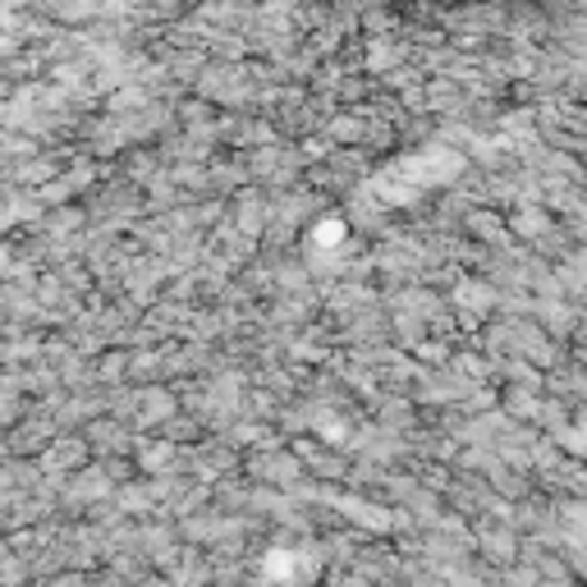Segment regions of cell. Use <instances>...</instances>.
Listing matches in <instances>:
<instances>
[{"instance_id":"277c9868","label":"cell","mask_w":587,"mask_h":587,"mask_svg":"<svg viewBox=\"0 0 587 587\" xmlns=\"http://www.w3.org/2000/svg\"><path fill=\"white\" fill-rule=\"evenodd\" d=\"M253 473H257L262 482H271V487H294V482L307 478V473H303V463H299L294 454H285V450H271V454L253 459Z\"/></svg>"},{"instance_id":"3957f363","label":"cell","mask_w":587,"mask_h":587,"mask_svg":"<svg viewBox=\"0 0 587 587\" xmlns=\"http://www.w3.org/2000/svg\"><path fill=\"white\" fill-rule=\"evenodd\" d=\"M115 496V478H106L101 468H88V473H78L69 487H65V505H78V510H84V505H97V500H110Z\"/></svg>"},{"instance_id":"7a4b0ae2","label":"cell","mask_w":587,"mask_h":587,"mask_svg":"<svg viewBox=\"0 0 587 587\" xmlns=\"http://www.w3.org/2000/svg\"><path fill=\"white\" fill-rule=\"evenodd\" d=\"M175 413H179V404H175V395L166 385H151V390H138V395H134V422L138 427H162Z\"/></svg>"},{"instance_id":"5b68a950","label":"cell","mask_w":587,"mask_h":587,"mask_svg":"<svg viewBox=\"0 0 587 587\" xmlns=\"http://www.w3.org/2000/svg\"><path fill=\"white\" fill-rule=\"evenodd\" d=\"M505 229L519 234V239H528V244H546L556 234V221H551V212H546V207H519Z\"/></svg>"},{"instance_id":"8992f818","label":"cell","mask_w":587,"mask_h":587,"mask_svg":"<svg viewBox=\"0 0 587 587\" xmlns=\"http://www.w3.org/2000/svg\"><path fill=\"white\" fill-rule=\"evenodd\" d=\"M496 303H500V290L491 285V281H459L454 285V307L459 312H496Z\"/></svg>"},{"instance_id":"6da1fadb","label":"cell","mask_w":587,"mask_h":587,"mask_svg":"<svg viewBox=\"0 0 587 587\" xmlns=\"http://www.w3.org/2000/svg\"><path fill=\"white\" fill-rule=\"evenodd\" d=\"M473 541H478V551L491 565H515L519 560V537H515V528H505V524H482L473 532Z\"/></svg>"}]
</instances>
